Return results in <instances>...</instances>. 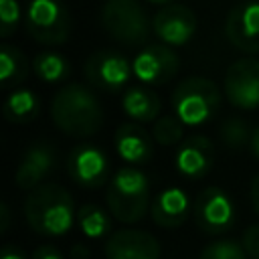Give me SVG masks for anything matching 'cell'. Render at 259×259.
Segmentation results:
<instances>
[{
    "label": "cell",
    "mask_w": 259,
    "mask_h": 259,
    "mask_svg": "<svg viewBox=\"0 0 259 259\" xmlns=\"http://www.w3.org/2000/svg\"><path fill=\"white\" fill-rule=\"evenodd\" d=\"M51 117L65 136L91 138L103 123V109L95 93L77 81L65 83L51 101Z\"/></svg>",
    "instance_id": "cell-1"
},
{
    "label": "cell",
    "mask_w": 259,
    "mask_h": 259,
    "mask_svg": "<svg viewBox=\"0 0 259 259\" xmlns=\"http://www.w3.org/2000/svg\"><path fill=\"white\" fill-rule=\"evenodd\" d=\"M22 212L26 225L40 237H63L77 221L71 192L57 182H45L30 190Z\"/></svg>",
    "instance_id": "cell-2"
},
{
    "label": "cell",
    "mask_w": 259,
    "mask_h": 259,
    "mask_svg": "<svg viewBox=\"0 0 259 259\" xmlns=\"http://www.w3.org/2000/svg\"><path fill=\"white\" fill-rule=\"evenodd\" d=\"M105 204L109 214L123 223L134 225L140 223L146 212L150 210V180L146 172H142L136 166H123L119 168L105 190Z\"/></svg>",
    "instance_id": "cell-3"
},
{
    "label": "cell",
    "mask_w": 259,
    "mask_h": 259,
    "mask_svg": "<svg viewBox=\"0 0 259 259\" xmlns=\"http://www.w3.org/2000/svg\"><path fill=\"white\" fill-rule=\"evenodd\" d=\"M170 101L174 115L184 125H202L219 111L221 91L206 77H188L174 87Z\"/></svg>",
    "instance_id": "cell-4"
},
{
    "label": "cell",
    "mask_w": 259,
    "mask_h": 259,
    "mask_svg": "<svg viewBox=\"0 0 259 259\" xmlns=\"http://www.w3.org/2000/svg\"><path fill=\"white\" fill-rule=\"evenodd\" d=\"M101 24L105 32L121 45H144L152 22L140 0H103Z\"/></svg>",
    "instance_id": "cell-5"
},
{
    "label": "cell",
    "mask_w": 259,
    "mask_h": 259,
    "mask_svg": "<svg viewBox=\"0 0 259 259\" xmlns=\"http://www.w3.org/2000/svg\"><path fill=\"white\" fill-rule=\"evenodd\" d=\"M26 34L47 47H59L71 36V16L61 0H30L24 14Z\"/></svg>",
    "instance_id": "cell-6"
},
{
    "label": "cell",
    "mask_w": 259,
    "mask_h": 259,
    "mask_svg": "<svg viewBox=\"0 0 259 259\" xmlns=\"http://www.w3.org/2000/svg\"><path fill=\"white\" fill-rule=\"evenodd\" d=\"M196 227L206 235H223L233 229L237 210L233 198L219 186H206L198 192L192 206Z\"/></svg>",
    "instance_id": "cell-7"
},
{
    "label": "cell",
    "mask_w": 259,
    "mask_h": 259,
    "mask_svg": "<svg viewBox=\"0 0 259 259\" xmlns=\"http://www.w3.org/2000/svg\"><path fill=\"white\" fill-rule=\"evenodd\" d=\"M83 73L91 87L117 91L130 81V77L134 75V67L123 53L115 49H99L87 57Z\"/></svg>",
    "instance_id": "cell-8"
},
{
    "label": "cell",
    "mask_w": 259,
    "mask_h": 259,
    "mask_svg": "<svg viewBox=\"0 0 259 259\" xmlns=\"http://www.w3.org/2000/svg\"><path fill=\"white\" fill-rule=\"evenodd\" d=\"M134 77L144 85H164L174 79L180 69V57L164 42L146 45L132 61Z\"/></svg>",
    "instance_id": "cell-9"
},
{
    "label": "cell",
    "mask_w": 259,
    "mask_h": 259,
    "mask_svg": "<svg viewBox=\"0 0 259 259\" xmlns=\"http://www.w3.org/2000/svg\"><path fill=\"white\" fill-rule=\"evenodd\" d=\"M227 99L239 109L259 107V59L243 57L229 65L225 73Z\"/></svg>",
    "instance_id": "cell-10"
},
{
    "label": "cell",
    "mask_w": 259,
    "mask_h": 259,
    "mask_svg": "<svg viewBox=\"0 0 259 259\" xmlns=\"http://www.w3.org/2000/svg\"><path fill=\"white\" fill-rule=\"evenodd\" d=\"M196 14L184 4H166L152 16V32L168 47L188 42L196 32Z\"/></svg>",
    "instance_id": "cell-11"
},
{
    "label": "cell",
    "mask_w": 259,
    "mask_h": 259,
    "mask_svg": "<svg viewBox=\"0 0 259 259\" xmlns=\"http://www.w3.org/2000/svg\"><path fill=\"white\" fill-rule=\"evenodd\" d=\"M67 172L79 186L97 188L109 178V160L95 144H79L67 158Z\"/></svg>",
    "instance_id": "cell-12"
},
{
    "label": "cell",
    "mask_w": 259,
    "mask_h": 259,
    "mask_svg": "<svg viewBox=\"0 0 259 259\" xmlns=\"http://www.w3.org/2000/svg\"><path fill=\"white\" fill-rule=\"evenodd\" d=\"M225 34L243 53H259V0H245L231 8L225 20Z\"/></svg>",
    "instance_id": "cell-13"
},
{
    "label": "cell",
    "mask_w": 259,
    "mask_h": 259,
    "mask_svg": "<svg viewBox=\"0 0 259 259\" xmlns=\"http://www.w3.org/2000/svg\"><path fill=\"white\" fill-rule=\"evenodd\" d=\"M105 259H160V241L142 229H119L103 245Z\"/></svg>",
    "instance_id": "cell-14"
},
{
    "label": "cell",
    "mask_w": 259,
    "mask_h": 259,
    "mask_svg": "<svg viewBox=\"0 0 259 259\" xmlns=\"http://www.w3.org/2000/svg\"><path fill=\"white\" fill-rule=\"evenodd\" d=\"M214 164V144L210 138L202 134H192L186 140L180 142L176 156H174V166L176 170L190 180L204 178Z\"/></svg>",
    "instance_id": "cell-15"
},
{
    "label": "cell",
    "mask_w": 259,
    "mask_h": 259,
    "mask_svg": "<svg viewBox=\"0 0 259 259\" xmlns=\"http://www.w3.org/2000/svg\"><path fill=\"white\" fill-rule=\"evenodd\" d=\"M113 146L117 156L130 166H142L150 162L154 154V138L152 134L136 121H125L115 130Z\"/></svg>",
    "instance_id": "cell-16"
},
{
    "label": "cell",
    "mask_w": 259,
    "mask_h": 259,
    "mask_svg": "<svg viewBox=\"0 0 259 259\" xmlns=\"http://www.w3.org/2000/svg\"><path fill=\"white\" fill-rule=\"evenodd\" d=\"M55 166V152L49 144H32L20 158V164L14 174V182L22 190H34L45 184L42 180Z\"/></svg>",
    "instance_id": "cell-17"
},
{
    "label": "cell",
    "mask_w": 259,
    "mask_h": 259,
    "mask_svg": "<svg viewBox=\"0 0 259 259\" xmlns=\"http://www.w3.org/2000/svg\"><path fill=\"white\" fill-rule=\"evenodd\" d=\"M192 206L188 194L178 186H168L156 194L150 206L152 221L160 229H178L188 219Z\"/></svg>",
    "instance_id": "cell-18"
},
{
    "label": "cell",
    "mask_w": 259,
    "mask_h": 259,
    "mask_svg": "<svg viewBox=\"0 0 259 259\" xmlns=\"http://www.w3.org/2000/svg\"><path fill=\"white\" fill-rule=\"evenodd\" d=\"M121 107L130 119L136 123H148L156 121L162 111V99L160 95L148 87V85H132L125 89L121 97Z\"/></svg>",
    "instance_id": "cell-19"
},
{
    "label": "cell",
    "mask_w": 259,
    "mask_h": 259,
    "mask_svg": "<svg viewBox=\"0 0 259 259\" xmlns=\"http://www.w3.org/2000/svg\"><path fill=\"white\" fill-rule=\"evenodd\" d=\"M40 111V101L32 89L16 87L10 91L2 103V115L10 123H28Z\"/></svg>",
    "instance_id": "cell-20"
},
{
    "label": "cell",
    "mask_w": 259,
    "mask_h": 259,
    "mask_svg": "<svg viewBox=\"0 0 259 259\" xmlns=\"http://www.w3.org/2000/svg\"><path fill=\"white\" fill-rule=\"evenodd\" d=\"M28 75V59L14 45H0V85L4 89L20 85Z\"/></svg>",
    "instance_id": "cell-21"
},
{
    "label": "cell",
    "mask_w": 259,
    "mask_h": 259,
    "mask_svg": "<svg viewBox=\"0 0 259 259\" xmlns=\"http://www.w3.org/2000/svg\"><path fill=\"white\" fill-rule=\"evenodd\" d=\"M32 71L45 83H61L69 77L71 63L63 53L47 49V51L36 53V57L32 61Z\"/></svg>",
    "instance_id": "cell-22"
},
{
    "label": "cell",
    "mask_w": 259,
    "mask_h": 259,
    "mask_svg": "<svg viewBox=\"0 0 259 259\" xmlns=\"http://www.w3.org/2000/svg\"><path fill=\"white\" fill-rule=\"evenodd\" d=\"M77 225L81 233L87 239H101L105 235H111V214L109 210L101 208L99 204H83L77 210Z\"/></svg>",
    "instance_id": "cell-23"
},
{
    "label": "cell",
    "mask_w": 259,
    "mask_h": 259,
    "mask_svg": "<svg viewBox=\"0 0 259 259\" xmlns=\"http://www.w3.org/2000/svg\"><path fill=\"white\" fill-rule=\"evenodd\" d=\"M251 134H253V130L249 127V123L243 117H227L219 127L221 142L231 150H241V148L249 146Z\"/></svg>",
    "instance_id": "cell-24"
},
{
    "label": "cell",
    "mask_w": 259,
    "mask_h": 259,
    "mask_svg": "<svg viewBox=\"0 0 259 259\" xmlns=\"http://www.w3.org/2000/svg\"><path fill=\"white\" fill-rule=\"evenodd\" d=\"M182 134L184 123L176 115H160L152 127V138L160 146H176L182 140Z\"/></svg>",
    "instance_id": "cell-25"
},
{
    "label": "cell",
    "mask_w": 259,
    "mask_h": 259,
    "mask_svg": "<svg viewBox=\"0 0 259 259\" xmlns=\"http://www.w3.org/2000/svg\"><path fill=\"white\" fill-rule=\"evenodd\" d=\"M198 259H249V257L241 243L233 239H217L200 251Z\"/></svg>",
    "instance_id": "cell-26"
},
{
    "label": "cell",
    "mask_w": 259,
    "mask_h": 259,
    "mask_svg": "<svg viewBox=\"0 0 259 259\" xmlns=\"http://www.w3.org/2000/svg\"><path fill=\"white\" fill-rule=\"evenodd\" d=\"M20 22V6L16 0H0V36L8 38Z\"/></svg>",
    "instance_id": "cell-27"
},
{
    "label": "cell",
    "mask_w": 259,
    "mask_h": 259,
    "mask_svg": "<svg viewBox=\"0 0 259 259\" xmlns=\"http://www.w3.org/2000/svg\"><path fill=\"white\" fill-rule=\"evenodd\" d=\"M241 245H243V249H245L249 259H259V223H255V225L245 229Z\"/></svg>",
    "instance_id": "cell-28"
},
{
    "label": "cell",
    "mask_w": 259,
    "mask_h": 259,
    "mask_svg": "<svg viewBox=\"0 0 259 259\" xmlns=\"http://www.w3.org/2000/svg\"><path fill=\"white\" fill-rule=\"evenodd\" d=\"M32 259H65V257L59 253V249H55V247H51V245H40V247L34 251Z\"/></svg>",
    "instance_id": "cell-29"
},
{
    "label": "cell",
    "mask_w": 259,
    "mask_h": 259,
    "mask_svg": "<svg viewBox=\"0 0 259 259\" xmlns=\"http://www.w3.org/2000/svg\"><path fill=\"white\" fill-rule=\"evenodd\" d=\"M249 196H251V204H253V210L259 214V174H255V176H253V180H251Z\"/></svg>",
    "instance_id": "cell-30"
},
{
    "label": "cell",
    "mask_w": 259,
    "mask_h": 259,
    "mask_svg": "<svg viewBox=\"0 0 259 259\" xmlns=\"http://www.w3.org/2000/svg\"><path fill=\"white\" fill-rule=\"evenodd\" d=\"M8 225H10V210H8V204L2 202L0 204V231L4 233L8 229Z\"/></svg>",
    "instance_id": "cell-31"
},
{
    "label": "cell",
    "mask_w": 259,
    "mask_h": 259,
    "mask_svg": "<svg viewBox=\"0 0 259 259\" xmlns=\"http://www.w3.org/2000/svg\"><path fill=\"white\" fill-rule=\"evenodd\" d=\"M249 150H251V154L259 160V125H255V127H253L251 142H249Z\"/></svg>",
    "instance_id": "cell-32"
},
{
    "label": "cell",
    "mask_w": 259,
    "mask_h": 259,
    "mask_svg": "<svg viewBox=\"0 0 259 259\" xmlns=\"http://www.w3.org/2000/svg\"><path fill=\"white\" fill-rule=\"evenodd\" d=\"M0 259H26V257H24V255L20 253V249H16V247H4Z\"/></svg>",
    "instance_id": "cell-33"
},
{
    "label": "cell",
    "mask_w": 259,
    "mask_h": 259,
    "mask_svg": "<svg viewBox=\"0 0 259 259\" xmlns=\"http://www.w3.org/2000/svg\"><path fill=\"white\" fill-rule=\"evenodd\" d=\"M148 2H152V4H162V6H166V4H172V0H148Z\"/></svg>",
    "instance_id": "cell-34"
}]
</instances>
